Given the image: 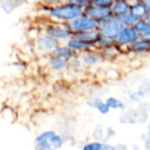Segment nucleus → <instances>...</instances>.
I'll return each mask as SVG.
<instances>
[{
  "instance_id": "1",
  "label": "nucleus",
  "mask_w": 150,
  "mask_h": 150,
  "mask_svg": "<svg viewBox=\"0 0 150 150\" xmlns=\"http://www.w3.org/2000/svg\"><path fill=\"white\" fill-rule=\"evenodd\" d=\"M49 14L55 20L71 22V21L84 14V8L81 5L67 2L65 4H61V5H57L50 8Z\"/></svg>"
},
{
  "instance_id": "2",
  "label": "nucleus",
  "mask_w": 150,
  "mask_h": 150,
  "mask_svg": "<svg viewBox=\"0 0 150 150\" xmlns=\"http://www.w3.org/2000/svg\"><path fill=\"white\" fill-rule=\"evenodd\" d=\"M122 28H124V26L120 23L119 18L111 16L110 18H107V20L99 23L98 31L100 33L101 38L106 40H111V41H115Z\"/></svg>"
},
{
  "instance_id": "3",
  "label": "nucleus",
  "mask_w": 150,
  "mask_h": 150,
  "mask_svg": "<svg viewBox=\"0 0 150 150\" xmlns=\"http://www.w3.org/2000/svg\"><path fill=\"white\" fill-rule=\"evenodd\" d=\"M62 145V140L54 132H45L35 141L36 150H57Z\"/></svg>"
},
{
  "instance_id": "4",
  "label": "nucleus",
  "mask_w": 150,
  "mask_h": 150,
  "mask_svg": "<svg viewBox=\"0 0 150 150\" xmlns=\"http://www.w3.org/2000/svg\"><path fill=\"white\" fill-rule=\"evenodd\" d=\"M69 28L74 34L78 33V32L98 30L99 22H97L93 18L84 13L82 16H80L79 18L69 22Z\"/></svg>"
},
{
  "instance_id": "5",
  "label": "nucleus",
  "mask_w": 150,
  "mask_h": 150,
  "mask_svg": "<svg viewBox=\"0 0 150 150\" xmlns=\"http://www.w3.org/2000/svg\"><path fill=\"white\" fill-rule=\"evenodd\" d=\"M84 13L93 18L99 23L107 20V18H110L111 16H115L111 11V8L99 7V6L92 5V4H88L87 6H85Z\"/></svg>"
},
{
  "instance_id": "6",
  "label": "nucleus",
  "mask_w": 150,
  "mask_h": 150,
  "mask_svg": "<svg viewBox=\"0 0 150 150\" xmlns=\"http://www.w3.org/2000/svg\"><path fill=\"white\" fill-rule=\"evenodd\" d=\"M140 37L141 35L136 31V29L134 27H124L122 29V31L120 32L115 42H117V44H120V45L129 46L132 43H134L135 41H137Z\"/></svg>"
},
{
  "instance_id": "7",
  "label": "nucleus",
  "mask_w": 150,
  "mask_h": 150,
  "mask_svg": "<svg viewBox=\"0 0 150 150\" xmlns=\"http://www.w3.org/2000/svg\"><path fill=\"white\" fill-rule=\"evenodd\" d=\"M46 34L51 37L57 39H67L73 35V32L69 30V28L61 26H49L46 29Z\"/></svg>"
},
{
  "instance_id": "8",
  "label": "nucleus",
  "mask_w": 150,
  "mask_h": 150,
  "mask_svg": "<svg viewBox=\"0 0 150 150\" xmlns=\"http://www.w3.org/2000/svg\"><path fill=\"white\" fill-rule=\"evenodd\" d=\"M129 49L135 53H146L150 52V39L140 37L137 41L129 45Z\"/></svg>"
},
{
  "instance_id": "9",
  "label": "nucleus",
  "mask_w": 150,
  "mask_h": 150,
  "mask_svg": "<svg viewBox=\"0 0 150 150\" xmlns=\"http://www.w3.org/2000/svg\"><path fill=\"white\" fill-rule=\"evenodd\" d=\"M75 37L79 38L81 40L88 42V43L95 45L98 43V41L100 40L101 36L98 30H92V31H85V32H78L75 33Z\"/></svg>"
},
{
  "instance_id": "10",
  "label": "nucleus",
  "mask_w": 150,
  "mask_h": 150,
  "mask_svg": "<svg viewBox=\"0 0 150 150\" xmlns=\"http://www.w3.org/2000/svg\"><path fill=\"white\" fill-rule=\"evenodd\" d=\"M130 12L137 20H140V18H144L147 16L148 8H147L144 0H142V1H137L134 4H131Z\"/></svg>"
},
{
  "instance_id": "11",
  "label": "nucleus",
  "mask_w": 150,
  "mask_h": 150,
  "mask_svg": "<svg viewBox=\"0 0 150 150\" xmlns=\"http://www.w3.org/2000/svg\"><path fill=\"white\" fill-rule=\"evenodd\" d=\"M130 8L131 4L128 0H115L112 7H111V11H112L113 16L119 18V16L128 13L130 11Z\"/></svg>"
},
{
  "instance_id": "12",
  "label": "nucleus",
  "mask_w": 150,
  "mask_h": 150,
  "mask_svg": "<svg viewBox=\"0 0 150 150\" xmlns=\"http://www.w3.org/2000/svg\"><path fill=\"white\" fill-rule=\"evenodd\" d=\"M37 44L41 50L49 51V50H53L55 47H57V40L51 36L46 35L43 37H40L37 41Z\"/></svg>"
},
{
  "instance_id": "13",
  "label": "nucleus",
  "mask_w": 150,
  "mask_h": 150,
  "mask_svg": "<svg viewBox=\"0 0 150 150\" xmlns=\"http://www.w3.org/2000/svg\"><path fill=\"white\" fill-rule=\"evenodd\" d=\"M67 46H69L71 49H73L74 51H80V50L88 49V48L92 47L93 45L90 43H88V42L84 41V40H81L77 37H74L69 40Z\"/></svg>"
},
{
  "instance_id": "14",
  "label": "nucleus",
  "mask_w": 150,
  "mask_h": 150,
  "mask_svg": "<svg viewBox=\"0 0 150 150\" xmlns=\"http://www.w3.org/2000/svg\"><path fill=\"white\" fill-rule=\"evenodd\" d=\"M75 52L73 49L67 46V47H63V46H59V47H55L53 50H52V54L55 56H59V57H63V58H71L75 55Z\"/></svg>"
},
{
  "instance_id": "15",
  "label": "nucleus",
  "mask_w": 150,
  "mask_h": 150,
  "mask_svg": "<svg viewBox=\"0 0 150 150\" xmlns=\"http://www.w3.org/2000/svg\"><path fill=\"white\" fill-rule=\"evenodd\" d=\"M134 27L136 29V31L140 34L141 36L145 35L147 32L150 31V23L146 18H140V20H137V22L134 24Z\"/></svg>"
},
{
  "instance_id": "16",
  "label": "nucleus",
  "mask_w": 150,
  "mask_h": 150,
  "mask_svg": "<svg viewBox=\"0 0 150 150\" xmlns=\"http://www.w3.org/2000/svg\"><path fill=\"white\" fill-rule=\"evenodd\" d=\"M49 63H50V67H51L54 71H61V69H63L67 67V58L54 55L53 57L49 60Z\"/></svg>"
},
{
  "instance_id": "17",
  "label": "nucleus",
  "mask_w": 150,
  "mask_h": 150,
  "mask_svg": "<svg viewBox=\"0 0 150 150\" xmlns=\"http://www.w3.org/2000/svg\"><path fill=\"white\" fill-rule=\"evenodd\" d=\"M119 20L120 21V23H122L124 27H133L135 23L137 22V18L130 11L128 13L124 14V16H119Z\"/></svg>"
},
{
  "instance_id": "18",
  "label": "nucleus",
  "mask_w": 150,
  "mask_h": 150,
  "mask_svg": "<svg viewBox=\"0 0 150 150\" xmlns=\"http://www.w3.org/2000/svg\"><path fill=\"white\" fill-rule=\"evenodd\" d=\"M110 147L100 142H92L85 145L83 150H109Z\"/></svg>"
},
{
  "instance_id": "19",
  "label": "nucleus",
  "mask_w": 150,
  "mask_h": 150,
  "mask_svg": "<svg viewBox=\"0 0 150 150\" xmlns=\"http://www.w3.org/2000/svg\"><path fill=\"white\" fill-rule=\"evenodd\" d=\"M115 0H92L90 4L95 6H99V7H104V8H111Z\"/></svg>"
},
{
  "instance_id": "20",
  "label": "nucleus",
  "mask_w": 150,
  "mask_h": 150,
  "mask_svg": "<svg viewBox=\"0 0 150 150\" xmlns=\"http://www.w3.org/2000/svg\"><path fill=\"white\" fill-rule=\"evenodd\" d=\"M93 105H94V107H96L97 109L99 110V112L101 113H107L109 111V108L110 107L107 105L106 102H102L101 100H98V99H96V100L93 101Z\"/></svg>"
},
{
  "instance_id": "21",
  "label": "nucleus",
  "mask_w": 150,
  "mask_h": 150,
  "mask_svg": "<svg viewBox=\"0 0 150 150\" xmlns=\"http://www.w3.org/2000/svg\"><path fill=\"white\" fill-rule=\"evenodd\" d=\"M105 102L107 103V105L110 108H122V107H124V103L120 100H119V99L115 98V97H109V98H107V100Z\"/></svg>"
},
{
  "instance_id": "22",
  "label": "nucleus",
  "mask_w": 150,
  "mask_h": 150,
  "mask_svg": "<svg viewBox=\"0 0 150 150\" xmlns=\"http://www.w3.org/2000/svg\"><path fill=\"white\" fill-rule=\"evenodd\" d=\"M83 59L87 64H94V63H96L97 60H98V56L94 53H88L84 56Z\"/></svg>"
},
{
  "instance_id": "23",
  "label": "nucleus",
  "mask_w": 150,
  "mask_h": 150,
  "mask_svg": "<svg viewBox=\"0 0 150 150\" xmlns=\"http://www.w3.org/2000/svg\"><path fill=\"white\" fill-rule=\"evenodd\" d=\"M92 0H69V2L71 3H75V4H78V5H81V6H87L88 4H90V2Z\"/></svg>"
},
{
  "instance_id": "24",
  "label": "nucleus",
  "mask_w": 150,
  "mask_h": 150,
  "mask_svg": "<svg viewBox=\"0 0 150 150\" xmlns=\"http://www.w3.org/2000/svg\"><path fill=\"white\" fill-rule=\"evenodd\" d=\"M45 2H49V3H56V2H60L62 0H43Z\"/></svg>"
},
{
  "instance_id": "25",
  "label": "nucleus",
  "mask_w": 150,
  "mask_h": 150,
  "mask_svg": "<svg viewBox=\"0 0 150 150\" xmlns=\"http://www.w3.org/2000/svg\"><path fill=\"white\" fill-rule=\"evenodd\" d=\"M145 4H146L147 8H148V11H150V0H144Z\"/></svg>"
},
{
  "instance_id": "26",
  "label": "nucleus",
  "mask_w": 150,
  "mask_h": 150,
  "mask_svg": "<svg viewBox=\"0 0 150 150\" xmlns=\"http://www.w3.org/2000/svg\"><path fill=\"white\" fill-rule=\"evenodd\" d=\"M141 37H144V38H147V39H150V31L149 32H147L145 35H143V36H141Z\"/></svg>"
},
{
  "instance_id": "27",
  "label": "nucleus",
  "mask_w": 150,
  "mask_h": 150,
  "mask_svg": "<svg viewBox=\"0 0 150 150\" xmlns=\"http://www.w3.org/2000/svg\"><path fill=\"white\" fill-rule=\"evenodd\" d=\"M145 18H146V20L150 23V11H148V13H147V16H145Z\"/></svg>"
}]
</instances>
